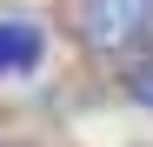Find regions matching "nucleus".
<instances>
[{
  "label": "nucleus",
  "mask_w": 153,
  "mask_h": 147,
  "mask_svg": "<svg viewBox=\"0 0 153 147\" xmlns=\"http://www.w3.org/2000/svg\"><path fill=\"white\" fill-rule=\"evenodd\" d=\"M47 27L27 14H0V80H20V74H33L47 67Z\"/></svg>",
  "instance_id": "obj_2"
},
{
  "label": "nucleus",
  "mask_w": 153,
  "mask_h": 147,
  "mask_svg": "<svg viewBox=\"0 0 153 147\" xmlns=\"http://www.w3.org/2000/svg\"><path fill=\"white\" fill-rule=\"evenodd\" d=\"M73 40L93 60L153 47V0H73Z\"/></svg>",
  "instance_id": "obj_1"
},
{
  "label": "nucleus",
  "mask_w": 153,
  "mask_h": 147,
  "mask_svg": "<svg viewBox=\"0 0 153 147\" xmlns=\"http://www.w3.org/2000/svg\"><path fill=\"white\" fill-rule=\"evenodd\" d=\"M126 100L153 114V60H133V67H126Z\"/></svg>",
  "instance_id": "obj_3"
}]
</instances>
